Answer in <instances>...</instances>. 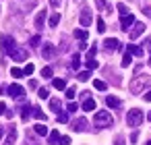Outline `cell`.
<instances>
[{"label":"cell","mask_w":151,"mask_h":145,"mask_svg":"<svg viewBox=\"0 0 151 145\" xmlns=\"http://www.w3.org/2000/svg\"><path fill=\"white\" fill-rule=\"evenodd\" d=\"M93 122H95V126H112L114 118H112V114H110L108 110H99V112L93 116Z\"/></svg>","instance_id":"1"},{"label":"cell","mask_w":151,"mask_h":145,"mask_svg":"<svg viewBox=\"0 0 151 145\" xmlns=\"http://www.w3.org/2000/svg\"><path fill=\"white\" fill-rule=\"evenodd\" d=\"M143 122V112L141 110H137V108H132V110H128V114H126V124L128 126H139Z\"/></svg>","instance_id":"2"},{"label":"cell","mask_w":151,"mask_h":145,"mask_svg":"<svg viewBox=\"0 0 151 145\" xmlns=\"http://www.w3.org/2000/svg\"><path fill=\"white\" fill-rule=\"evenodd\" d=\"M147 83H149V77H147V75H143V77H137V79L130 83V91H132V93H139V91H141V89H143Z\"/></svg>","instance_id":"3"},{"label":"cell","mask_w":151,"mask_h":145,"mask_svg":"<svg viewBox=\"0 0 151 145\" xmlns=\"http://www.w3.org/2000/svg\"><path fill=\"white\" fill-rule=\"evenodd\" d=\"M0 42H2V50H4V54H11V52L17 48V44H15V40H13L11 35H2V38H0Z\"/></svg>","instance_id":"4"},{"label":"cell","mask_w":151,"mask_h":145,"mask_svg":"<svg viewBox=\"0 0 151 145\" xmlns=\"http://www.w3.org/2000/svg\"><path fill=\"white\" fill-rule=\"evenodd\" d=\"M6 93H9L11 97H17V100H23V93H25V89H23L21 85H17V83H13V85H9V87H6Z\"/></svg>","instance_id":"5"},{"label":"cell","mask_w":151,"mask_h":145,"mask_svg":"<svg viewBox=\"0 0 151 145\" xmlns=\"http://www.w3.org/2000/svg\"><path fill=\"white\" fill-rule=\"evenodd\" d=\"M79 21H81V27H89V25H91V21H93V15H91V11H89V9H83V11H81V17H79Z\"/></svg>","instance_id":"6"},{"label":"cell","mask_w":151,"mask_h":145,"mask_svg":"<svg viewBox=\"0 0 151 145\" xmlns=\"http://www.w3.org/2000/svg\"><path fill=\"white\" fill-rule=\"evenodd\" d=\"M9 56H11L13 60H17V62H23V60H27V56H29V54H27V50H23V48H15Z\"/></svg>","instance_id":"7"},{"label":"cell","mask_w":151,"mask_h":145,"mask_svg":"<svg viewBox=\"0 0 151 145\" xmlns=\"http://www.w3.org/2000/svg\"><path fill=\"white\" fill-rule=\"evenodd\" d=\"M130 25H134V17H132V15H122V19H120V29H122V31H128Z\"/></svg>","instance_id":"8"},{"label":"cell","mask_w":151,"mask_h":145,"mask_svg":"<svg viewBox=\"0 0 151 145\" xmlns=\"http://www.w3.org/2000/svg\"><path fill=\"white\" fill-rule=\"evenodd\" d=\"M143 31H145V25H143V23H134L132 29H130V33H128V38H130V40H137L139 35H143Z\"/></svg>","instance_id":"9"},{"label":"cell","mask_w":151,"mask_h":145,"mask_svg":"<svg viewBox=\"0 0 151 145\" xmlns=\"http://www.w3.org/2000/svg\"><path fill=\"white\" fill-rule=\"evenodd\" d=\"M104 46H106V50H114V52L122 48V46H120V42H118L116 38H108V40L104 42Z\"/></svg>","instance_id":"10"},{"label":"cell","mask_w":151,"mask_h":145,"mask_svg":"<svg viewBox=\"0 0 151 145\" xmlns=\"http://www.w3.org/2000/svg\"><path fill=\"white\" fill-rule=\"evenodd\" d=\"M42 56H44L46 60L54 58V56H56V48H54L52 44H46V46H44V50H42Z\"/></svg>","instance_id":"11"},{"label":"cell","mask_w":151,"mask_h":145,"mask_svg":"<svg viewBox=\"0 0 151 145\" xmlns=\"http://www.w3.org/2000/svg\"><path fill=\"white\" fill-rule=\"evenodd\" d=\"M15 141H17V128H15V126H11V128H9V135H6L4 145H15Z\"/></svg>","instance_id":"12"},{"label":"cell","mask_w":151,"mask_h":145,"mask_svg":"<svg viewBox=\"0 0 151 145\" xmlns=\"http://www.w3.org/2000/svg\"><path fill=\"white\" fill-rule=\"evenodd\" d=\"M85 126H87V120H85V118H79V120L73 122V131H77V133L85 131Z\"/></svg>","instance_id":"13"},{"label":"cell","mask_w":151,"mask_h":145,"mask_svg":"<svg viewBox=\"0 0 151 145\" xmlns=\"http://www.w3.org/2000/svg\"><path fill=\"white\" fill-rule=\"evenodd\" d=\"M44 21H46V11H40L37 17H35V27L37 29H44Z\"/></svg>","instance_id":"14"},{"label":"cell","mask_w":151,"mask_h":145,"mask_svg":"<svg viewBox=\"0 0 151 145\" xmlns=\"http://www.w3.org/2000/svg\"><path fill=\"white\" fill-rule=\"evenodd\" d=\"M126 50H128L130 54H134V56H143V48H139V46H134V44H128Z\"/></svg>","instance_id":"15"},{"label":"cell","mask_w":151,"mask_h":145,"mask_svg":"<svg viewBox=\"0 0 151 145\" xmlns=\"http://www.w3.org/2000/svg\"><path fill=\"white\" fill-rule=\"evenodd\" d=\"M106 104H108L110 108H120V100L114 97V95H108V97H106Z\"/></svg>","instance_id":"16"},{"label":"cell","mask_w":151,"mask_h":145,"mask_svg":"<svg viewBox=\"0 0 151 145\" xmlns=\"http://www.w3.org/2000/svg\"><path fill=\"white\" fill-rule=\"evenodd\" d=\"M83 110H85V112H93V110H95V102H93L91 97H87V100L83 102Z\"/></svg>","instance_id":"17"},{"label":"cell","mask_w":151,"mask_h":145,"mask_svg":"<svg viewBox=\"0 0 151 145\" xmlns=\"http://www.w3.org/2000/svg\"><path fill=\"white\" fill-rule=\"evenodd\" d=\"M29 116H33V108H31V106H25L23 112H21V118H23V120H29Z\"/></svg>","instance_id":"18"},{"label":"cell","mask_w":151,"mask_h":145,"mask_svg":"<svg viewBox=\"0 0 151 145\" xmlns=\"http://www.w3.org/2000/svg\"><path fill=\"white\" fill-rule=\"evenodd\" d=\"M58 141H60V133H58V131H52V133L48 135V143L54 145V143H58Z\"/></svg>","instance_id":"19"},{"label":"cell","mask_w":151,"mask_h":145,"mask_svg":"<svg viewBox=\"0 0 151 145\" xmlns=\"http://www.w3.org/2000/svg\"><path fill=\"white\" fill-rule=\"evenodd\" d=\"M75 38L81 40V42H85V40H87V31H85V29H75Z\"/></svg>","instance_id":"20"},{"label":"cell","mask_w":151,"mask_h":145,"mask_svg":"<svg viewBox=\"0 0 151 145\" xmlns=\"http://www.w3.org/2000/svg\"><path fill=\"white\" fill-rule=\"evenodd\" d=\"M130 62H132V54L126 50V54H124V58H122V66L126 69V66H130Z\"/></svg>","instance_id":"21"},{"label":"cell","mask_w":151,"mask_h":145,"mask_svg":"<svg viewBox=\"0 0 151 145\" xmlns=\"http://www.w3.org/2000/svg\"><path fill=\"white\" fill-rule=\"evenodd\" d=\"M50 110H54V112H60V100L52 97V100H50Z\"/></svg>","instance_id":"22"},{"label":"cell","mask_w":151,"mask_h":145,"mask_svg":"<svg viewBox=\"0 0 151 145\" xmlns=\"http://www.w3.org/2000/svg\"><path fill=\"white\" fill-rule=\"evenodd\" d=\"M33 116H35L37 120H46V114H44L42 108H37V106H33Z\"/></svg>","instance_id":"23"},{"label":"cell","mask_w":151,"mask_h":145,"mask_svg":"<svg viewBox=\"0 0 151 145\" xmlns=\"http://www.w3.org/2000/svg\"><path fill=\"white\" fill-rule=\"evenodd\" d=\"M35 133L42 135V137H46V135H48V126H46V124H35Z\"/></svg>","instance_id":"24"},{"label":"cell","mask_w":151,"mask_h":145,"mask_svg":"<svg viewBox=\"0 0 151 145\" xmlns=\"http://www.w3.org/2000/svg\"><path fill=\"white\" fill-rule=\"evenodd\" d=\"M60 23V13H54L52 17H50V27H56Z\"/></svg>","instance_id":"25"},{"label":"cell","mask_w":151,"mask_h":145,"mask_svg":"<svg viewBox=\"0 0 151 145\" xmlns=\"http://www.w3.org/2000/svg\"><path fill=\"white\" fill-rule=\"evenodd\" d=\"M52 75H54L52 66H44V69H42V77H44V79H50Z\"/></svg>","instance_id":"26"},{"label":"cell","mask_w":151,"mask_h":145,"mask_svg":"<svg viewBox=\"0 0 151 145\" xmlns=\"http://www.w3.org/2000/svg\"><path fill=\"white\" fill-rule=\"evenodd\" d=\"M52 85H54L56 89H60V91H62V89L66 87V81H64V79H54V83H52Z\"/></svg>","instance_id":"27"},{"label":"cell","mask_w":151,"mask_h":145,"mask_svg":"<svg viewBox=\"0 0 151 145\" xmlns=\"http://www.w3.org/2000/svg\"><path fill=\"white\" fill-rule=\"evenodd\" d=\"M11 75H13V77H15V79H21V77H23V75H25V73H23V71H21V69H17V66H13V69H11Z\"/></svg>","instance_id":"28"},{"label":"cell","mask_w":151,"mask_h":145,"mask_svg":"<svg viewBox=\"0 0 151 145\" xmlns=\"http://www.w3.org/2000/svg\"><path fill=\"white\" fill-rule=\"evenodd\" d=\"M70 66H73V69H79V66H81V56H79V54H75V56H73Z\"/></svg>","instance_id":"29"},{"label":"cell","mask_w":151,"mask_h":145,"mask_svg":"<svg viewBox=\"0 0 151 145\" xmlns=\"http://www.w3.org/2000/svg\"><path fill=\"white\" fill-rule=\"evenodd\" d=\"M97 66H99V64H97L95 58H87V69H89V71H93V69H97Z\"/></svg>","instance_id":"30"},{"label":"cell","mask_w":151,"mask_h":145,"mask_svg":"<svg viewBox=\"0 0 151 145\" xmlns=\"http://www.w3.org/2000/svg\"><path fill=\"white\" fill-rule=\"evenodd\" d=\"M89 77H91V73H89V71H83V73H79V75H77V79H79V81H89Z\"/></svg>","instance_id":"31"},{"label":"cell","mask_w":151,"mask_h":145,"mask_svg":"<svg viewBox=\"0 0 151 145\" xmlns=\"http://www.w3.org/2000/svg\"><path fill=\"white\" fill-rule=\"evenodd\" d=\"M93 87H95V89H99V91H106V83H104V81H99V79H95V81H93Z\"/></svg>","instance_id":"32"},{"label":"cell","mask_w":151,"mask_h":145,"mask_svg":"<svg viewBox=\"0 0 151 145\" xmlns=\"http://www.w3.org/2000/svg\"><path fill=\"white\" fill-rule=\"evenodd\" d=\"M97 31H99V33L106 31V23H104V19H97Z\"/></svg>","instance_id":"33"},{"label":"cell","mask_w":151,"mask_h":145,"mask_svg":"<svg viewBox=\"0 0 151 145\" xmlns=\"http://www.w3.org/2000/svg\"><path fill=\"white\" fill-rule=\"evenodd\" d=\"M75 95H77V89H75V87H68V89H66V97H68V100H73Z\"/></svg>","instance_id":"34"},{"label":"cell","mask_w":151,"mask_h":145,"mask_svg":"<svg viewBox=\"0 0 151 145\" xmlns=\"http://www.w3.org/2000/svg\"><path fill=\"white\" fill-rule=\"evenodd\" d=\"M95 4H97V9H108V13H110V6L106 4V0H95Z\"/></svg>","instance_id":"35"},{"label":"cell","mask_w":151,"mask_h":145,"mask_svg":"<svg viewBox=\"0 0 151 145\" xmlns=\"http://www.w3.org/2000/svg\"><path fill=\"white\" fill-rule=\"evenodd\" d=\"M116 9H118V13H120V15H128V9H126V6H124L122 2H120V4H118Z\"/></svg>","instance_id":"36"},{"label":"cell","mask_w":151,"mask_h":145,"mask_svg":"<svg viewBox=\"0 0 151 145\" xmlns=\"http://www.w3.org/2000/svg\"><path fill=\"white\" fill-rule=\"evenodd\" d=\"M95 54H97V46L89 48V52H87V58H95Z\"/></svg>","instance_id":"37"},{"label":"cell","mask_w":151,"mask_h":145,"mask_svg":"<svg viewBox=\"0 0 151 145\" xmlns=\"http://www.w3.org/2000/svg\"><path fill=\"white\" fill-rule=\"evenodd\" d=\"M29 44H31L33 48H35V46H40V35H33V38L29 40Z\"/></svg>","instance_id":"38"},{"label":"cell","mask_w":151,"mask_h":145,"mask_svg":"<svg viewBox=\"0 0 151 145\" xmlns=\"http://www.w3.org/2000/svg\"><path fill=\"white\" fill-rule=\"evenodd\" d=\"M33 71H35V66H33V64H27V66L23 69V73H25V75H31Z\"/></svg>","instance_id":"39"},{"label":"cell","mask_w":151,"mask_h":145,"mask_svg":"<svg viewBox=\"0 0 151 145\" xmlns=\"http://www.w3.org/2000/svg\"><path fill=\"white\" fill-rule=\"evenodd\" d=\"M66 110H68V112H77V110H79V106H77L75 102H70V104L66 106Z\"/></svg>","instance_id":"40"},{"label":"cell","mask_w":151,"mask_h":145,"mask_svg":"<svg viewBox=\"0 0 151 145\" xmlns=\"http://www.w3.org/2000/svg\"><path fill=\"white\" fill-rule=\"evenodd\" d=\"M58 145H70V137H60Z\"/></svg>","instance_id":"41"},{"label":"cell","mask_w":151,"mask_h":145,"mask_svg":"<svg viewBox=\"0 0 151 145\" xmlns=\"http://www.w3.org/2000/svg\"><path fill=\"white\" fill-rule=\"evenodd\" d=\"M37 95H40V97H42V100H48V89H44V87H42V89H40V93H37Z\"/></svg>","instance_id":"42"},{"label":"cell","mask_w":151,"mask_h":145,"mask_svg":"<svg viewBox=\"0 0 151 145\" xmlns=\"http://www.w3.org/2000/svg\"><path fill=\"white\" fill-rule=\"evenodd\" d=\"M58 122H68V114H58Z\"/></svg>","instance_id":"43"},{"label":"cell","mask_w":151,"mask_h":145,"mask_svg":"<svg viewBox=\"0 0 151 145\" xmlns=\"http://www.w3.org/2000/svg\"><path fill=\"white\" fill-rule=\"evenodd\" d=\"M143 13H145V15L151 19V6H145V9H143Z\"/></svg>","instance_id":"44"},{"label":"cell","mask_w":151,"mask_h":145,"mask_svg":"<svg viewBox=\"0 0 151 145\" xmlns=\"http://www.w3.org/2000/svg\"><path fill=\"white\" fill-rule=\"evenodd\" d=\"M29 87H31V89H37V81L31 79V81H29Z\"/></svg>","instance_id":"45"},{"label":"cell","mask_w":151,"mask_h":145,"mask_svg":"<svg viewBox=\"0 0 151 145\" xmlns=\"http://www.w3.org/2000/svg\"><path fill=\"white\" fill-rule=\"evenodd\" d=\"M143 97H145V102H151V89H149V91H147Z\"/></svg>","instance_id":"46"},{"label":"cell","mask_w":151,"mask_h":145,"mask_svg":"<svg viewBox=\"0 0 151 145\" xmlns=\"http://www.w3.org/2000/svg\"><path fill=\"white\" fill-rule=\"evenodd\" d=\"M137 139H139V133H132V135H130V141H132V143H134V141H137Z\"/></svg>","instance_id":"47"},{"label":"cell","mask_w":151,"mask_h":145,"mask_svg":"<svg viewBox=\"0 0 151 145\" xmlns=\"http://www.w3.org/2000/svg\"><path fill=\"white\" fill-rule=\"evenodd\" d=\"M4 112H6V106H4L2 102H0V114H4Z\"/></svg>","instance_id":"48"},{"label":"cell","mask_w":151,"mask_h":145,"mask_svg":"<svg viewBox=\"0 0 151 145\" xmlns=\"http://www.w3.org/2000/svg\"><path fill=\"white\" fill-rule=\"evenodd\" d=\"M114 145H124V141H122V139H120V137H118V139H116V143H114Z\"/></svg>","instance_id":"49"},{"label":"cell","mask_w":151,"mask_h":145,"mask_svg":"<svg viewBox=\"0 0 151 145\" xmlns=\"http://www.w3.org/2000/svg\"><path fill=\"white\" fill-rule=\"evenodd\" d=\"M2 133H4V128H2V126H0V139H2Z\"/></svg>","instance_id":"50"},{"label":"cell","mask_w":151,"mask_h":145,"mask_svg":"<svg viewBox=\"0 0 151 145\" xmlns=\"http://www.w3.org/2000/svg\"><path fill=\"white\" fill-rule=\"evenodd\" d=\"M149 50H151V42H149ZM149 66H151V58H149Z\"/></svg>","instance_id":"51"},{"label":"cell","mask_w":151,"mask_h":145,"mask_svg":"<svg viewBox=\"0 0 151 145\" xmlns=\"http://www.w3.org/2000/svg\"><path fill=\"white\" fill-rule=\"evenodd\" d=\"M147 120H151V112H149V114H147Z\"/></svg>","instance_id":"52"},{"label":"cell","mask_w":151,"mask_h":145,"mask_svg":"<svg viewBox=\"0 0 151 145\" xmlns=\"http://www.w3.org/2000/svg\"><path fill=\"white\" fill-rule=\"evenodd\" d=\"M147 145H151V141H147Z\"/></svg>","instance_id":"53"}]
</instances>
